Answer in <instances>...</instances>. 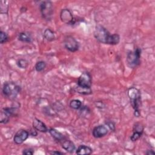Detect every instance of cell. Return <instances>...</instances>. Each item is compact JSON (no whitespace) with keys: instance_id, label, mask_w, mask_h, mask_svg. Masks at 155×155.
I'll use <instances>...</instances> for the list:
<instances>
[{"instance_id":"6da1fadb","label":"cell","mask_w":155,"mask_h":155,"mask_svg":"<svg viewBox=\"0 0 155 155\" xmlns=\"http://www.w3.org/2000/svg\"><path fill=\"white\" fill-rule=\"evenodd\" d=\"M94 36L98 42L104 44L114 45L118 44L120 42V36L117 33H110L106 28L101 25L95 27Z\"/></svg>"},{"instance_id":"7a4b0ae2","label":"cell","mask_w":155,"mask_h":155,"mask_svg":"<svg viewBox=\"0 0 155 155\" xmlns=\"http://www.w3.org/2000/svg\"><path fill=\"white\" fill-rule=\"evenodd\" d=\"M127 94L130 101L131 105L134 110V114L136 117H139L140 114V107L141 106V93L140 91L134 87L128 88Z\"/></svg>"},{"instance_id":"3957f363","label":"cell","mask_w":155,"mask_h":155,"mask_svg":"<svg viewBox=\"0 0 155 155\" xmlns=\"http://www.w3.org/2000/svg\"><path fill=\"white\" fill-rule=\"evenodd\" d=\"M21 91L20 86L13 82L4 83L2 87V93L4 96L10 99H15Z\"/></svg>"},{"instance_id":"277c9868","label":"cell","mask_w":155,"mask_h":155,"mask_svg":"<svg viewBox=\"0 0 155 155\" xmlns=\"http://www.w3.org/2000/svg\"><path fill=\"white\" fill-rule=\"evenodd\" d=\"M142 50L137 47L133 51H130L127 54V63L129 67L135 68L140 64V56Z\"/></svg>"},{"instance_id":"5b68a950","label":"cell","mask_w":155,"mask_h":155,"mask_svg":"<svg viewBox=\"0 0 155 155\" xmlns=\"http://www.w3.org/2000/svg\"><path fill=\"white\" fill-rule=\"evenodd\" d=\"M39 9L41 16L46 21H50L53 14V6L51 1H44L39 4Z\"/></svg>"},{"instance_id":"8992f818","label":"cell","mask_w":155,"mask_h":155,"mask_svg":"<svg viewBox=\"0 0 155 155\" xmlns=\"http://www.w3.org/2000/svg\"><path fill=\"white\" fill-rule=\"evenodd\" d=\"M64 44L65 48L70 52H76L79 48V44L78 41L73 36L70 35L65 37Z\"/></svg>"},{"instance_id":"52a82bcc","label":"cell","mask_w":155,"mask_h":155,"mask_svg":"<svg viewBox=\"0 0 155 155\" xmlns=\"http://www.w3.org/2000/svg\"><path fill=\"white\" fill-rule=\"evenodd\" d=\"M78 86L85 88H91L92 84L91 76L90 73L88 71L83 72L81 76L79 77L77 82Z\"/></svg>"},{"instance_id":"ba28073f","label":"cell","mask_w":155,"mask_h":155,"mask_svg":"<svg viewBox=\"0 0 155 155\" xmlns=\"http://www.w3.org/2000/svg\"><path fill=\"white\" fill-rule=\"evenodd\" d=\"M60 18L64 23L67 25H74L76 23V19L71 11L68 8H64L61 11Z\"/></svg>"},{"instance_id":"9c48e42d","label":"cell","mask_w":155,"mask_h":155,"mask_svg":"<svg viewBox=\"0 0 155 155\" xmlns=\"http://www.w3.org/2000/svg\"><path fill=\"white\" fill-rule=\"evenodd\" d=\"M29 135L30 133L28 131L24 129H20L15 133L13 137V141L16 144L20 145L28 139Z\"/></svg>"},{"instance_id":"30bf717a","label":"cell","mask_w":155,"mask_h":155,"mask_svg":"<svg viewBox=\"0 0 155 155\" xmlns=\"http://www.w3.org/2000/svg\"><path fill=\"white\" fill-rule=\"evenodd\" d=\"M108 133V129L105 125L96 126L92 130V135L95 138H101L106 136Z\"/></svg>"},{"instance_id":"8fae6325","label":"cell","mask_w":155,"mask_h":155,"mask_svg":"<svg viewBox=\"0 0 155 155\" xmlns=\"http://www.w3.org/2000/svg\"><path fill=\"white\" fill-rule=\"evenodd\" d=\"M143 132V127L140 123H136L134 125L133 129V134L130 136V139L132 142L137 140L142 136Z\"/></svg>"},{"instance_id":"7c38bea8","label":"cell","mask_w":155,"mask_h":155,"mask_svg":"<svg viewBox=\"0 0 155 155\" xmlns=\"http://www.w3.org/2000/svg\"><path fill=\"white\" fill-rule=\"evenodd\" d=\"M60 143L62 148L68 153H73L76 150V146L73 142L66 137Z\"/></svg>"},{"instance_id":"4fadbf2b","label":"cell","mask_w":155,"mask_h":155,"mask_svg":"<svg viewBox=\"0 0 155 155\" xmlns=\"http://www.w3.org/2000/svg\"><path fill=\"white\" fill-rule=\"evenodd\" d=\"M33 127L36 129L37 131L41 133H46L48 131V129L46 125L41 120L35 118L33 120L32 123Z\"/></svg>"},{"instance_id":"5bb4252c","label":"cell","mask_w":155,"mask_h":155,"mask_svg":"<svg viewBox=\"0 0 155 155\" xmlns=\"http://www.w3.org/2000/svg\"><path fill=\"white\" fill-rule=\"evenodd\" d=\"M93 153V149L85 145H79L76 150V154L78 155H89Z\"/></svg>"},{"instance_id":"9a60e30c","label":"cell","mask_w":155,"mask_h":155,"mask_svg":"<svg viewBox=\"0 0 155 155\" xmlns=\"http://www.w3.org/2000/svg\"><path fill=\"white\" fill-rule=\"evenodd\" d=\"M48 132L50 134V135L51 136V137L56 141L61 142L65 138V137L64 136V135L61 133V132L58 131L57 130L51 128L48 130Z\"/></svg>"},{"instance_id":"2e32d148","label":"cell","mask_w":155,"mask_h":155,"mask_svg":"<svg viewBox=\"0 0 155 155\" xmlns=\"http://www.w3.org/2000/svg\"><path fill=\"white\" fill-rule=\"evenodd\" d=\"M44 37L48 41H53L56 39L55 33L50 28H46L44 32Z\"/></svg>"},{"instance_id":"e0dca14e","label":"cell","mask_w":155,"mask_h":155,"mask_svg":"<svg viewBox=\"0 0 155 155\" xmlns=\"http://www.w3.org/2000/svg\"><path fill=\"white\" fill-rule=\"evenodd\" d=\"M18 40L26 43H30L32 42L31 36L26 32H21L18 35Z\"/></svg>"},{"instance_id":"ac0fdd59","label":"cell","mask_w":155,"mask_h":155,"mask_svg":"<svg viewBox=\"0 0 155 155\" xmlns=\"http://www.w3.org/2000/svg\"><path fill=\"white\" fill-rule=\"evenodd\" d=\"M74 91L76 93H80L81 94H84V95H88L92 93V90L91 88H82L79 86H77L76 87L74 88Z\"/></svg>"},{"instance_id":"d6986e66","label":"cell","mask_w":155,"mask_h":155,"mask_svg":"<svg viewBox=\"0 0 155 155\" xmlns=\"http://www.w3.org/2000/svg\"><path fill=\"white\" fill-rule=\"evenodd\" d=\"M69 106L73 109L78 110L82 107V102L79 99H73L70 101Z\"/></svg>"},{"instance_id":"ffe728a7","label":"cell","mask_w":155,"mask_h":155,"mask_svg":"<svg viewBox=\"0 0 155 155\" xmlns=\"http://www.w3.org/2000/svg\"><path fill=\"white\" fill-rule=\"evenodd\" d=\"M46 67V63L43 61L37 62L35 65V69L38 72L42 71Z\"/></svg>"},{"instance_id":"44dd1931","label":"cell","mask_w":155,"mask_h":155,"mask_svg":"<svg viewBox=\"0 0 155 155\" xmlns=\"http://www.w3.org/2000/svg\"><path fill=\"white\" fill-rule=\"evenodd\" d=\"M17 66L20 68H26L28 65V62L25 59H20L16 62Z\"/></svg>"},{"instance_id":"7402d4cb","label":"cell","mask_w":155,"mask_h":155,"mask_svg":"<svg viewBox=\"0 0 155 155\" xmlns=\"http://www.w3.org/2000/svg\"><path fill=\"white\" fill-rule=\"evenodd\" d=\"M10 116L6 114L4 111L1 110V115H0V122L1 124H7L8 122L10 119Z\"/></svg>"},{"instance_id":"603a6c76","label":"cell","mask_w":155,"mask_h":155,"mask_svg":"<svg viewBox=\"0 0 155 155\" xmlns=\"http://www.w3.org/2000/svg\"><path fill=\"white\" fill-rule=\"evenodd\" d=\"M8 40V36L7 35V34L3 31L2 30H1L0 31V43L1 44H3L4 43H5L6 42H7V41Z\"/></svg>"},{"instance_id":"cb8c5ba5","label":"cell","mask_w":155,"mask_h":155,"mask_svg":"<svg viewBox=\"0 0 155 155\" xmlns=\"http://www.w3.org/2000/svg\"><path fill=\"white\" fill-rule=\"evenodd\" d=\"M22 153L23 154H25V155H31V154H34V151L31 148H25L22 151Z\"/></svg>"},{"instance_id":"d4e9b609","label":"cell","mask_w":155,"mask_h":155,"mask_svg":"<svg viewBox=\"0 0 155 155\" xmlns=\"http://www.w3.org/2000/svg\"><path fill=\"white\" fill-rule=\"evenodd\" d=\"M106 125L108 127V128L111 130L112 131H114L115 130V126L114 124L112 121H107L106 122Z\"/></svg>"},{"instance_id":"484cf974","label":"cell","mask_w":155,"mask_h":155,"mask_svg":"<svg viewBox=\"0 0 155 155\" xmlns=\"http://www.w3.org/2000/svg\"><path fill=\"white\" fill-rule=\"evenodd\" d=\"M29 133L32 136H36L38 135L37 130L33 128V129H31L30 131H29Z\"/></svg>"},{"instance_id":"4316f807","label":"cell","mask_w":155,"mask_h":155,"mask_svg":"<svg viewBox=\"0 0 155 155\" xmlns=\"http://www.w3.org/2000/svg\"><path fill=\"white\" fill-rule=\"evenodd\" d=\"M49 154H57V155H59V154H64L63 153L61 152V151H50L49 152Z\"/></svg>"},{"instance_id":"83f0119b","label":"cell","mask_w":155,"mask_h":155,"mask_svg":"<svg viewBox=\"0 0 155 155\" xmlns=\"http://www.w3.org/2000/svg\"><path fill=\"white\" fill-rule=\"evenodd\" d=\"M146 154H148V155H153V154H155V153H154V151H153V150H147V151L146 152V153H145Z\"/></svg>"}]
</instances>
